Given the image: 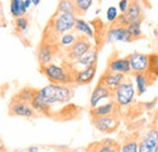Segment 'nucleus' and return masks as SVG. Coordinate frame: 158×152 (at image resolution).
Returning <instances> with one entry per match:
<instances>
[{
    "label": "nucleus",
    "instance_id": "22",
    "mask_svg": "<svg viewBox=\"0 0 158 152\" xmlns=\"http://www.w3.org/2000/svg\"><path fill=\"white\" fill-rule=\"evenodd\" d=\"M27 12L28 10L24 6V0H10V14L14 19L26 16Z\"/></svg>",
    "mask_w": 158,
    "mask_h": 152
},
{
    "label": "nucleus",
    "instance_id": "26",
    "mask_svg": "<svg viewBox=\"0 0 158 152\" xmlns=\"http://www.w3.org/2000/svg\"><path fill=\"white\" fill-rule=\"evenodd\" d=\"M119 152H139V141L136 137H128L120 144Z\"/></svg>",
    "mask_w": 158,
    "mask_h": 152
},
{
    "label": "nucleus",
    "instance_id": "24",
    "mask_svg": "<svg viewBox=\"0 0 158 152\" xmlns=\"http://www.w3.org/2000/svg\"><path fill=\"white\" fill-rule=\"evenodd\" d=\"M56 14H74V15H77L74 1L73 0H59L57 7H56Z\"/></svg>",
    "mask_w": 158,
    "mask_h": 152
},
{
    "label": "nucleus",
    "instance_id": "13",
    "mask_svg": "<svg viewBox=\"0 0 158 152\" xmlns=\"http://www.w3.org/2000/svg\"><path fill=\"white\" fill-rule=\"evenodd\" d=\"M103 100H112V91L103 85L102 83H98L96 87L94 88L91 95H90V108H94L96 106H99L101 101Z\"/></svg>",
    "mask_w": 158,
    "mask_h": 152
},
{
    "label": "nucleus",
    "instance_id": "12",
    "mask_svg": "<svg viewBox=\"0 0 158 152\" xmlns=\"http://www.w3.org/2000/svg\"><path fill=\"white\" fill-rule=\"evenodd\" d=\"M9 114L16 116V117H23V118H33L38 113L35 112V110L32 107L31 103L12 100L9 106Z\"/></svg>",
    "mask_w": 158,
    "mask_h": 152
},
{
    "label": "nucleus",
    "instance_id": "20",
    "mask_svg": "<svg viewBox=\"0 0 158 152\" xmlns=\"http://www.w3.org/2000/svg\"><path fill=\"white\" fill-rule=\"evenodd\" d=\"M78 36L85 37L88 39H94L95 38V29L94 27L86 22L84 19H81L80 16H77L76 19V23H74V29H73Z\"/></svg>",
    "mask_w": 158,
    "mask_h": 152
},
{
    "label": "nucleus",
    "instance_id": "33",
    "mask_svg": "<svg viewBox=\"0 0 158 152\" xmlns=\"http://www.w3.org/2000/svg\"><path fill=\"white\" fill-rule=\"evenodd\" d=\"M38 151H39V147H37V146H32V147L27 149V152H38Z\"/></svg>",
    "mask_w": 158,
    "mask_h": 152
},
{
    "label": "nucleus",
    "instance_id": "11",
    "mask_svg": "<svg viewBox=\"0 0 158 152\" xmlns=\"http://www.w3.org/2000/svg\"><path fill=\"white\" fill-rule=\"evenodd\" d=\"M129 65L133 73H147L150 67V55L142 53H131L129 56Z\"/></svg>",
    "mask_w": 158,
    "mask_h": 152
},
{
    "label": "nucleus",
    "instance_id": "8",
    "mask_svg": "<svg viewBox=\"0 0 158 152\" xmlns=\"http://www.w3.org/2000/svg\"><path fill=\"white\" fill-rule=\"evenodd\" d=\"M93 125L95 127L96 130L103 134L113 133L119 127V118L117 114L95 117V118H93Z\"/></svg>",
    "mask_w": 158,
    "mask_h": 152
},
{
    "label": "nucleus",
    "instance_id": "35",
    "mask_svg": "<svg viewBox=\"0 0 158 152\" xmlns=\"http://www.w3.org/2000/svg\"><path fill=\"white\" fill-rule=\"evenodd\" d=\"M40 2H41V0H32V5L33 6H38Z\"/></svg>",
    "mask_w": 158,
    "mask_h": 152
},
{
    "label": "nucleus",
    "instance_id": "6",
    "mask_svg": "<svg viewBox=\"0 0 158 152\" xmlns=\"http://www.w3.org/2000/svg\"><path fill=\"white\" fill-rule=\"evenodd\" d=\"M57 49H59L57 43L51 40V39L45 38L41 41V44L38 48V53H37V58H38L40 67L46 66V65L52 62L54 57L56 55Z\"/></svg>",
    "mask_w": 158,
    "mask_h": 152
},
{
    "label": "nucleus",
    "instance_id": "1",
    "mask_svg": "<svg viewBox=\"0 0 158 152\" xmlns=\"http://www.w3.org/2000/svg\"><path fill=\"white\" fill-rule=\"evenodd\" d=\"M73 88L72 85H62L50 83L49 85L35 90L31 105L37 113L49 114L54 105H63L72 100Z\"/></svg>",
    "mask_w": 158,
    "mask_h": 152
},
{
    "label": "nucleus",
    "instance_id": "25",
    "mask_svg": "<svg viewBox=\"0 0 158 152\" xmlns=\"http://www.w3.org/2000/svg\"><path fill=\"white\" fill-rule=\"evenodd\" d=\"M34 94H35V90H34V89H32V88H23V89H21L20 91L14 96L12 100L31 103V101H32V99H33Z\"/></svg>",
    "mask_w": 158,
    "mask_h": 152
},
{
    "label": "nucleus",
    "instance_id": "28",
    "mask_svg": "<svg viewBox=\"0 0 158 152\" xmlns=\"http://www.w3.org/2000/svg\"><path fill=\"white\" fill-rule=\"evenodd\" d=\"M141 24H142V19H138L131 22L128 26V31L130 33V36L133 37V39H140L142 37V29H141Z\"/></svg>",
    "mask_w": 158,
    "mask_h": 152
},
{
    "label": "nucleus",
    "instance_id": "30",
    "mask_svg": "<svg viewBox=\"0 0 158 152\" xmlns=\"http://www.w3.org/2000/svg\"><path fill=\"white\" fill-rule=\"evenodd\" d=\"M118 17H119L118 7H116V6H110V7L106 10V19H107L108 23L114 24V23L117 22Z\"/></svg>",
    "mask_w": 158,
    "mask_h": 152
},
{
    "label": "nucleus",
    "instance_id": "14",
    "mask_svg": "<svg viewBox=\"0 0 158 152\" xmlns=\"http://www.w3.org/2000/svg\"><path fill=\"white\" fill-rule=\"evenodd\" d=\"M120 144L113 139H103L96 141L86 149V152H119Z\"/></svg>",
    "mask_w": 158,
    "mask_h": 152
},
{
    "label": "nucleus",
    "instance_id": "34",
    "mask_svg": "<svg viewBox=\"0 0 158 152\" xmlns=\"http://www.w3.org/2000/svg\"><path fill=\"white\" fill-rule=\"evenodd\" d=\"M24 6L27 7V10H29V7L32 6V0H24Z\"/></svg>",
    "mask_w": 158,
    "mask_h": 152
},
{
    "label": "nucleus",
    "instance_id": "10",
    "mask_svg": "<svg viewBox=\"0 0 158 152\" xmlns=\"http://www.w3.org/2000/svg\"><path fill=\"white\" fill-rule=\"evenodd\" d=\"M139 152H158V129L150 128L139 141Z\"/></svg>",
    "mask_w": 158,
    "mask_h": 152
},
{
    "label": "nucleus",
    "instance_id": "23",
    "mask_svg": "<svg viewBox=\"0 0 158 152\" xmlns=\"http://www.w3.org/2000/svg\"><path fill=\"white\" fill-rule=\"evenodd\" d=\"M78 37L79 36L74 31L67 32V33L60 36L59 38H57V45H59V48H62V49H66L67 50L68 48H71L76 43V40L78 39Z\"/></svg>",
    "mask_w": 158,
    "mask_h": 152
},
{
    "label": "nucleus",
    "instance_id": "27",
    "mask_svg": "<svg viewBox=\"0 0 158 152\" xmlns=\"http://www.w3.org/2000/svg\"><path fill=\"white\" fill-rule=\"evenodd\" d=\"M73 1H74V5H76L77 16L85 15L94 4V0H73Z\"/></svg>",
    "mask_w": 158,
    "mask_h": 152
},
{
    "label": "nucleus",
    "instance_id": "31",
    "mask_svg": "<svg viewBox=\"0 0 158 152\" xmlns=\"http://www.w3.org/2000/svg\"><path fill=\"white\" fill-rule=\"evenodd\" d=\"M130 2H131V0H119L118 6H117V7H118L119 14H125L127 10L129 9Z\"/></svg>",
    "mask_w": 158,
    "mask_h": 152
},
{
    "label": "nucleus",
    "instance_id": "17",
    "mask_svg": "<svg viewBox=\"0 0 158 152\" xmlns=\"http://www.w3.org/2000/svg\"><path fill=\"white\" fill-rule=\"evenodd\" d=\"M96 65L74 71V85H86L94 80L96 76Z\"/></svg>",
    "mask_w": 158,
    "mask_h": 152
},
{
    "label": "nucleus",
    "instance_id": "32",
    "mask_svg": "<svg viewBox=\"0 0 158 152\" xmlns=\"http://www.w3.org/2000/svg\"><path fill=\"white\" fill-rule=\"evenodd\" d=\"M156 103H157V100L155 99V100H151V101H148V102L142 103V107H145L146 110H152V108L156 106Z\"/></svg>",
    "mask_w": 158,
    "mask_h": 152
},
{
    "label": "nucleus",
    "instance_id": "4",
    "mask_svg": "<svg viewBox=\"0 0 158 152\" xmlns=\"http://www.w3.org/2000/svg\"><path fill=\"white\" fill-rule=\"evenodd\" d=\"M136 96V89L134 82L130 78H125V80L112 91V100L116 102L119 108H124L130 106Z\"/></svg>",
    "mask_w": 158,
    "mask_h": 152
},
{
    "label": "nucleus",
    "instance_id": "2",
    "mask_svg": "<svg viewBox=\"0 0 158 152\" xmlns=\"http://www.w3.org/2000/svg\"><path fill=\"white\" fill-rule=\"evenodd\" d=\"M41 73L45 78L54 84H62V85H74V71L71 63L66 65H57V63H49L46 66L40 67Z\"/></svg>",
    "mask_w": 158,
    "mask_h": 152
},
{
    "label": "nucleus",
    "instance_id": "36",
    "mask_svg": "<svg viewBox=\"0 0 158 152\" xmlns=\"http://www.w3.org/2000/svg\"><path fill=\"white\" fill-rule=\"evenodd\" d=\"M57 152H68V151H57Z\"/></svg>",
    "mask_w": 158,
    "mask_h": 152
},
{
    "label": "nucleus",
    "instance_id": "18",
    "mask_svg": "<svg viewBox=\"0 0 158 152\" xmlns=\"http://www.w3.org/2000/svg\"><path fill=\"white\" fill-rule=\"evenodd\" d=\"M134 76V82H135V89H136V95L141 96L143 95L148 87L153 83V76H151L150 73H133Z\"/></svg>",
    "mask_w": 158,
    "mask_h": 152
},
{
    "label": "nucleus",
    "instance_id": "15",
    "mask_svg": "<svg viewBox=\"0 0 158 152\" xmlns=\"http://www.w3.org/2000/svg\"><path fill=\"white\" fill-rule=\"evenodd\" d=\"M107 70L120 73L124 76H129L131 74V70H130V65H129V60L127 57H111L108 60V65H107Z\"/></svg>",
    "mask_w": 158,
    "mask_h": 152
},
{
    "label": "nucleus",
    "instance_id": "7",
    "mask_svg": "<svg viewBox=\"0 0 158 152\" xmlns=\"http://www.w3.org/2000/svg\"><path fill=\"white\" fill-rule=\"evenodd\" d=\"M142 15H143V6L141 4V0H131L127 12L120 14L116 23L119 26L128 27L131 22L138 21V19H142Z\"/></svg>",
    "mask_w": 158,
    "mask_h": 152
},
{
    "label": "nucleus",
    "instance_id": "19",
    "mask_svg": "<svg viewBox=\"0 0 158 152\" xmlns=\"http://www.w3.org/2000/svg\"><path fill=\"white\" fill-rule=\"evenodd\" d=\"M119 107L116 105V102L113 100L107 101L106 103L99 105L94 108H90V114L93 118L95 117H103V116H111V114L118 113Z\"/></svg>",
    "mask_w": 158,
    "mask_h": 152
},
{
    "label": "nucleus",
    "instance_id": "3",
    "mask_svg": "<svg viewBox=\"0 0 158 152\" xmlns=\"http://www.w3.org/2000/svg\"><path fill=\"white\" fill-rule=\"evenodd\" d=\"M76 19L77 15L74 14H55L54 17L50 19L45 33L54 38L56 37L57 39L60 36L67 32H72L74 29Z\"/></svg>",
    "mask_w": 158,
    "mask_h": 152
},
{
    "label": "nucleus",
    "instance_id": "16",
    "mask_svg": "<svg viewBox=\"0 0 158 152\" xmlns=\"http://www.w3.org/2000/svg\"><path fill=\"white\" fill-rule=\"evenodd\" d=\"M127 76L124 74H120V73H116V72H112V71H108L106 70L102 76L100 78V83H102L103 85H106L111 91H113L116 88H118L119 85L125 80Z\"/></svg>",
    "mask_w": 158,
    "mask_h": 152
},
{
    "label": "nucleus",
    "instance_id": "9",
    "mask_svg": "<svg viewBox=\"0 0 158 152\" xmlns=\"http://www.w3.org/2000/svg\"><path fill=\"white\" fill-rule=\"evenodd\" d=\"M134 39L130 36L128 27L124 26H119L117 23L112 24L108 31L106 32V43H131Z\"/></svg>",
    "mask_w": 158,
    "mask_h": 152
},
{
    "label": "nucleus",
    "instance_id": "5",
    "mask_svg": "<svg viewBox=\"0 0 158 152\" xmlns=\"http://www.w3.org/2000/svg\"><path fill=\"white\" fill-rule=\"evenodd\" d=\"M94 46H93V44H91V41H90V39L85 38V37H81V36H79L78 39L76 40V43L71 46V48H68L67 50H66V56H67V63H73V62H76L78 58L83 56V55H85L89 50H91Z\"/></svg>",
    "mask_w": 158,
    "mask_h": 152
},
{
    "label": "nucleus",
    "instance_id": "21",
    "mask_svg": "<svg viewBox=\"0 0 158 152\" xmlns=\"http://www.w3.org/2000/svg\"><path fill=\"white\" fill-rule=\"evenodd\" d=\"M98 58H99V50H98V48H93L85 55H83L76 62H73L71 65L73 66V68L74 67H83V68H85V67L95 66L98 63Z\"/></svg>",
    "mask_w": 158,
    "mask_h": 152
},
{
    "label": "nucleus",
    "instance_id": "29",
    "mask_svg": "<svg viewBox=\"0 0 158 152\" xmlns=\"http://www.w3.org/2000/svg\"><path fill=\"white\" fill-rule=\"evenodd\" d=\"M14 26H15L16 32H20V33L27 32V29L29 27V19H27L26 16H21L19 19H15Z\"/></svg>",
    "mask_w": 158,
    "mask_h": 152
}]
</instances>
